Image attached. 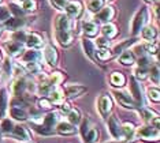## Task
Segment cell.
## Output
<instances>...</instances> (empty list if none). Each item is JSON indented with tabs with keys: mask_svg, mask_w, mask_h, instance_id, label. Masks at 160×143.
Masks as SVG:
<instances>
[{
	"mask_svg": "<svg viewBox=\"0 0 160 143\" xmlns=\"http://www.w3.org/2000/svg\"><path fill=\"white\" fill-rule=\"evenodd\" d=\"M10 15H11L10 10L4 6H0V22H6L10 18Z\"/></svg>",
	"mask_w": 160,
	"mask_h": 143,
	"instance_id": "cell-47",
	"label": "cell"
},
{
	"mask_svg": "<svg viewBox=\"0 0 160 143\" xmlns=\"http://www.w3.org/2000/svg\"><path fill=\"white\" fill-rule=\"evenodd\" d=\"M82 48H83V50H85V53L88 55L93 61L97 60V57H96V45H94L90 40L83 38L82 40Z\"/></svg>",
	"mask_w": 160,
	"mask_h": 143,
	"instance_id": "cell-20",
	"label": "cell"
},
{
	"mask_svg": "<svg viewBox=\"0 0 160 143\" xmlns=\"http://www.w3.org/2000/svg\"><path fill=\"white\" fill-rule=\"evenodd\" d=\"M85 91H86V87L82 85H70L63 90V93L66 94L64 97L67 98H77L79 95H82Z\"/></svg>",
	"mask_w": 160,
	"mask_h": 143,
	"instance_id": "cell-14",
	"label": "cell"
},
{
	"mask_svg": "<svg viewBox=\"0 0 160 143\" xmlns=\"http://www.w3.org/2000/svg\"><path fill=\"white\" fill-rule=\"evenodd\" d=\"M114 17H115V8L111 6H104L103 8L96 14V19L100 22H104V25L110 23V22L114 19Z\"/></svg>",
	"mask_w": 160,
	"mask_h": 143,
	"instance_id": "cell-9",
	"label": "cell"
},
{
	"mask_svg": "<svg viewBox=\"0 0 160 143\" xmlns=\"http://www.w3.org/2000/svg\"><path fill=\"white\" fill-rule=\"evenodd\" d=\"M97 106L103 117H107L108 113L112 111V98L110 94H103L100 95L99 101H97Z\"/></svg>",
	"mask_w": 160,
	"mask_h": 143,
	"instance_id": "cell-7",
	"label": "cell"
},
{
	"mask_svg": "<svg viewBox=\"0 0 160 143\" xmlns=\"http://www.w3.org/2000/svg\"><path fill=\"white\" fill-rule=\"evenodd\" d=\"M67 117H68V123H71L72 126H77V124L81 123V112L78 109H71L70 112L67 113Z\"/></svg>",
	"mask_w": 160,
	"mask_h": 143,
	"instance_id": "cell-32",
	"label": "cell"
},
{
	"mask_svg": "<svg viewBox=\"0 0 160 143\" xmlns=\"http://www.w3.org/2000/svg\"><path fill=\"white\" fill-rule=\"evenodd\" d=\"M118 60H119V63L123 65H132V64H134V61H136V56H134V52H132L130 49H126L119 55Z\"/></svg>",
	"mask_w": 160,
	"mask_h": 143,
	"instance_id": "cell-22",
	"label": "cell"
},
{
	"mask_svg": "<svg viewBox=\"0 0 160 143\" xmlns=\"http://www.w3.org/2000/svg\"><path fill=\"white\" fill-rule=\"evenodd\" d=\"M59 106H60V112H62V113H66V115L72 109V108H71V105L68 104V102H62Z\"/></svg>",
	"mask_w": 160,
	"mask_h": 143,
	"instance_id": "cell-51",
	"label": "cell"
},
{
	"mask_svg": "<svg viewBox=\"0 0 160 143\" xmlns=\"http://www.w3.org/2000/svg\"><path fill=\"white\" fill-rule=\"evenodd\" d=\"M25 68H26V71H29L33 75H37V74L41 72V65H40L38 63H26Z\"/></svg>",
	"mask_w": 160,
	"mask_h": 143,
	"instance_id": "cell-39",
	"label": "cell"
},
{
	"mask_svg": "<svg viewBox=\"0 0 160 143\" xmlns=\"http://www.w3.org/2000/svg\"><path fill=\"white\" fill-rule=\"evenodd\" d=\"M142 48H144V50L145 52H147L149 56H152V55H158V45H156V44H153V45H152V44H147V45H142Z\"/></svg>",
	"mask_w": 160,
	"mask_h": 143,
	"instance_id": "cell-45",
	"label": "cell"
},
{
	"mask_svg": "<svg viewBox=\"0 0 160 143\" xmlns=\"http://www.w3.org/2000/svg\"><path fill=\"white\" fill-rule=\"evenodd\" d=\"M134 136L142 139L145 142H158L160 139V131L153 126H142L137 130V134Z\"/></svg>",
	"mask_w": 160,
	"mask_h": 143,
	"instance_id": "cell-2",
	"label": "cell"
},
{
	"mask_svg": "<svg viewBox=\"0 0 160 143\" xmlns=\"http://www.w3.org/2000/svg\"><path fill=\"white\" fill-rule=\"evenodd\" d=\"M55 131L59 135H63V136H70V135H74L78 132V128H77V126H72V124L68 122H60L56 124Z\"/></svg>",
	"mask_w": 160,
	"mask_h": 143,
	"instance_id": "cell-8",
	"label": "cell"
},
{
	"mask_svg": "<svg viewBox=\"0 0 160 143\" xmlns=\"http://www.w3.org/2000/svg\"><path fill=\"white\" fill-rule=\"evenodd\" d=\"M82 138H83V142L85 143H96L99 141V131H97V128L90 126L88 128V131L82 135Z\"/></svg>",
	"mask_w": 160,
	"mask_h": 143,
	"instance_id": "cell-24",
	"label": "cell"
},
{
	"mask_svg": "<svg viewBox=\"0 0 160 143\" xmlns=\"http://www.w3.org/2000/svg\"><path fill=\"white\" fill-rule=\"evenodd\" d=\"M38 106H40V109H44V111H49V109L53 106V104L48 100V98L42 97L41 100L38 101Z\"/></svg>",
	"mask_w": 160,
	"mask_h": 143,
	"instance_id": "cell-44",
	"label": "cell"
},
{
	"mask_svg": "<svg viewBox=\"0 0 160 143\" xmlns=\"http://www.w3.org/2000/svg\"><path fill=\"white\" fill-rule=\"evenodd\" d=\"M58 124V115L53 112H49L48 115L44 116V119H42V123L41 126L45 128V130H48L49 132L55 134V127Z\"/></svg>",
	"mask_w": 160,
	"mask_h": 143,
	"instance_id": "cell-13",
	"label": "cell"
},
{
	"mask_svg": "<svg viewBox=\"0 0 160 143\" xmlns=\"http://www.w3.org/2000/svg\"><path fill=\"white\" fill-rule=\"evenodd\" d=\"M56 38L62 46H70L72 44V33H71V21L64 14H60L56 18Z\"/></svg>",
	"mask_w": 160,
	"mask_h": 143,
	"instance_id": "cell-1",
	"label": "cell"
},
{
	"mask_svg": "<svg viewBox=\"0 0 160 143\" xmlns=\"http://www.w3.org/2000/svg\"><path fill=\"white\" fill-rule=\"evenodd\" d=\"M26 38H28V33L25 30H17L12 33L11 36V41H15V42H26Z\"/></svg>",
	"mask_w": 160,
	"mask_h": 143,
	"instance_id": "cell-34",
	"label": "cell"
},
{
	"mask_svg": "<svg viewBox=\"0 0 160 143\" xmlns=\"http://www.w3.org/2000/svg\"><path fill=\"white\" fill-rule=\"evenodd\" d=\"M8 135H11V136L15 138L17 141H22V142H29L32 139L30 131H29L25 126H21V124H18V126H14L12 131Z\"/></svg>",
	"mask_w": 160,
	"mask_h": 143,
	"instance_id": "cell-6",
	"label": "cell"
},
{
	"mask_svg": "<svg viewBox=\"0 0 160 143\" xmlns=\"http://www.w3.org/2000/svg\"><path fill=\"white\" fill-rule=\"evenodd\" d=\"M97 45L100 48H108L110 46V40L105 38V37H101V38L97 40Z\"/></svg>",
	"mask_w": 160,
	"mask_h": 143,
	"instance_id": "cell-50",
	"label": "cell"
},
{
	"mask_svg": "<svg viewBox=\"0 0 160 143\" xmlns=\"http://www.w3.org/2000/svg\"><path fill=\"white\" fill-rule=\"evenodd\" d=\"M64 10H66V15L68 18H78L82 14V3L79 0L68 2Z\"/></svg>",
	"mask_w": 160,
	"mask_h": 143,
	"instance_id": "cell-10",
	"label": "cell"
},
{
	"mask_svg": "<svg viewBox=\"0 0 160 143\" xmlns=\"http://www.w3.org/2000/svg\"><path fill=\"white\" fill-rule=\"evenodd\" d=\"M0 82H2V74H0Z\"/></svg>",
	"mask_w": 160,
	"mask_h": 143,
	"instance_id": "cell-53",
	"label": "cell"
},
{
	"mask_svg": "<svg viewBox=\"0 0 160 143\" xmlns=\"http://www.w3.org/2000/svg\"><path fill=\"white\" fill-rule=\"evenodd\" d=\"M40 59H41V53L37 49H29L22 56V60L25 63H38Z\"/></svg>",
	"mask_w": 160,
	"mask_h": 143,
	"instance_id": "cell-21",
	"label": "cell"
},
{
	"mask_svg": "<svg viewBox=\"0 0 160 143\" xmlns=\"http://www.w3.org/2000/svg\"><path fill=\"white\" fill-rule=\"evenodd\" d=\"M0 59H2V56H0Z\"/></svg>",
	"mask_w": 160,
	"mask_h": 143,
	"instance_id": "cell-58",
	"label": "cell"
},
{
	"mask_svg": "<svg viewBox=\"0 0 160 143\" xmlns=\"http://www.w3.org/2000/svg\"><path fill=\"white\" fill-rule=\"evenodd\" d=\"M147 21H148V10L145 8V7H142V8L137 12V15L134 17V19H133V23H132L133 36H137L138 33H141L142 27L145 26V23H147Z\"/></svg>",
	"mask_w": 160,
	"mask_h": 143,
	"instance_id": "cell-3",
	"label": "cell"
},
{
	"mask_svg": "<svg viewBox=\"0 0 160 143\" xmlns=\"http://www.w3.org/2000/svg\"><path fill=\"white\" fill-rule=\"evenodd\" d=\"M134 135H136V127H134L132 123L122 124V139H123V141L133 139Z\"/></svg>",
	"mask_w": 160,
	"mask_h": 143,
	"instance_id": "cell-27",
	"label": "cell"
},
{
	"mask_svg": "<svg viewBox=\"0 0 160 143\" xmlns=\"http://www.w3.org/2000/svg\"><path fill=\"white\" fill-rule=\"evenodd\" d=\"M23 25H25V19H23V18H17V17L8 18V19L4 22V26L8 29V30H12V31L19 30Z\"/></svg>",
	"mask_w": 160,
	"mask_h": 143,
	"instance_id": "cell-18",
	"label": "cell"
},
{
	"mask_svg": "<svg viewBox=\"0 0 160 143\" xmlns=\"http://www.w3.org/2000/svg\"><path fill=\"white\" fill-rule=\"evenodd\" d=\"M101 33H103V36L105 38H108V40H111V38H114L116 37V34H118V29H116V26L114 23H105L103 27H101Z\"/></svg>",
	"mask_w": 160,
	"mask_h": 143,
	"instance_id": "cell-29",
	"label": "cell"
},
{
	"mask_svg": "<svg viewBox=\"0 0 160 143\" xmlns=\"http://www.w3.org/2000/svg\"><path fill=\"white\" fill-rule=\"evenodd\" d=\"M37 8V3H36V0H26V2H23V6H22V10L26 11V12H33Z\"/></svg>",
	"mask_w": 160,
	"mask_h": 143,
	"instance_id": "cell-41",
	"label": "cell"
},
{
	"mask_svg": "<svg viewBox=\"0 0 160 143\" xmlns=\"http://www.w3.org/2000/svg\"><path fill=\"white\" fill-rule=\"evenodd\" d=\"M4 71L8 75H11V72H12V63H11V60H10L8 57L4 60Z\"/></svg>",
	"mask_w": 160,
	"mask_h": 143,
	"instance_id": "cell-49",
	"label": "cell"
},
{
	"mask_svg": "<svg viewBox=\"0 0 160 143\" xmlns=\"http://www.w3.org/2000/svg\"><path fill=\"white\" fill-rule=\"evenodd\" d=\"M82 30L88 37H94V36H97V33H99V25H97L96 22H92V21L83 22Z\"/></svg>",
	"mask_w": 160,
	"mask_h": 143,
	"instance_id": "cell-19",
	"label": "cell"
},
{
	"mask_svg": "<svg viewBox=\"0 0 160 143\" xmlns=\"http://www.w3.org/2000/svg\"><path fill=\"white\" fill-rule=\"evenodd\" d=\"M151 65H152V61H151V59H149L148 56H142V57L138 59V65L137 67L148 68V67H151Z\"/></svg>",
	"mask_w": 160,
	"mask_h": 143,
	"instance_id": "cell-48",
	"label": "cell"
},
{
	"mask_svg": "<svg viewBox=\"0 0 160 143\" xmlns=\"http://www.w3.org/2000/svg\"><path fill=\"white\" fill-rule=\"evenodd\" d=\"M148 74H151V79L155 85H159V64H153L151 65V69H149Z\"/></svg>",
	"mask_w": 160,
	"mask_h": 143,
	"instance_id": "cell-38",
	"label": "cell"
},
{
	"mask_svg": "<svg viewBox=\"0 0 160 143\" xmlns=\"http://www.w3.org/2000/svg\"><path fill=\"white\" fill-rule=\"evenodd\" d=\"M26 45L30 48V49H38V48H41L42 46L41 36L37 34V33H29L28 38H26Z\"/></svg>",
	"mask_w": 160,
	"mask_h": 143,
	"instance_id": "cell-16",
	"label": "cell"
},
{
	"mask_svg": "<svg viewBox=\"0 0 160 143\" xmlns=\"http://www.w3.org/2000/svg\"><path fill=\"white\" fill-rule=\"evenodd\" d=\"M28 89V82L25 78H18L15 82H14V86H12V91L15 94V97H21V95H25V91Z\"/></svg>",
	"mask_w": 160,
	"mask_h": 143,
	"instance_id": "cell-17",
	"label": "cell"
},
{
	"mask_svg": "<svg viewBox=\"0 0 160 143\" xmlns=\"http://www.w3.org/2000/svg\"><path fill=\"white\" fill-rule=\"evenodd\" d=\"M110 82L114 87H123L126 85V76L123 75L122 72L115 71V72H112L110 76Z\"/></svg>",
	"mask_w": 160,
	"mask_h": 143,
	"instance_id": "cell-26",
	"label": "cell"
},
{
	"mask_svg": "<svg viewBox=\"0 0 160 143\" xmlns=\"http://www.w3.org/2000/svg\"><path fill=\"white\" fill-rule=\"evenodd\" d=\"M105 143H125V142H122V141H111V142H105Z\"/></svg>",
	"mask_w": 160,
	"mask_h": 143,
	"instance_id": "cell-52",
	"label": "cell"
},
{
	"mask_svg": "<svg viewBox=\"0 0 160 143\" xmlns=\"http://www.w3.org/2000/svg\"><path fill=\"white\" fill-rule=\"evenodd\" d=\"M148 98L153 102L160 101V90L159 87H149L148 89Z\"/></svg>",
	"mask_w": 160,
	"mask_h": 143,
	"instance_id": "cell-37",
	"label": "cell"
},
{
	"mask_svg": "<svg viewBox=\"0 0 160 143\" xmlns=\"http://www.w3.org/2000/svg\"><path fill=\"white\" fill-rule=\"evenodd\" d=\"M10 115H11L12 119L18 120V122H25V120H28V112L22 108L12 106V108L10 109Z\"/></svg>",
	"mask_w": 160,
	"mask_h": 143,
	"instance_id": "cell-30",
	"label": "cell"
},
{
	"mask_svg": "<svg viewBox=\"0 0 160 143\" xmlns=\"http://www.w3.org/2000/svg\"><path fill=\"white\" fill-rule=\"evenodd\" d=\"M148 2H153V0H148Z\"/></svg>",
	"mask_w": 160,
	"mask_h": 143,
	"instance_id": "cell-55",
	"label": "cell"
},
{
	"mask_svg": "<svg viewBox=\"0 0 160 143\" xmlns=\"http://www.w3.org/2000/svg\"><path fill=\"white\" fill-rule=\"evenodd\" d=\"M7 106H8V94H7V89H0V116L2 117L6 116Z\"/></svg>",
	"mask_w": 160,
	"mask_h": 143,
	"instance_id": "cell-28",
	"label": "cell"
},
{
	"mask_svg": "<svg viewBox=\"0 0 160 143\" xmlns=\"http://www.w3.org/2000/svg\"><path fill=\"white\" fill-rule=\"evenodd\" d=\"M0 29H2V26H0Z\"/></svg>",
	"mask_w": 160,
	"mask_h": 143,
	"instance_id": "cell-57",
	"label": "cell"
},
{
	"mask_svg": "<svg viewBox=\"0 0 160 143\" xmlns=\"http://www.w3.org/2000/svg\"><path fill=\"white\" fill-rule=\"evenodd\" d=\"M4 48L7 50V53L10 55V56H19L21 53L23 52V45L21 42H15V41H10V42H6L4 44Z\"/></svg>",
	"mask_w": 160,
	"mask_h": 143,
	"instance_id": "cell-15",
	"label": "cell"
},
{
	"mask_svg": "<svg viewBox=\"0 0 160 143\" xmlns=\"http://www.w3.org/2000/svg\"><path fill=\"white\" fill-rule=\"evenodd\" d=\"M134 41H136V38H132V40H126V41H123V42H121V44H118L114 49L111 50L112 52V55H119V53H122L123 50H126L127 48H129L132 44H134Z\"/></svg>",
	"mask_w": 160,
	"mask_h": 143,
	"instance_id": "cell-31",
	"label": "cell"
},
{
	"mask_svg": "<svg viewBox=\"0 0 160 143\" xmlns=\"http://www.w3.org/2000/svg\"><path fill=\"white\" fill-rule=\"evenodd\" d=\"M114 95H115L116 101H118L119 104L123 106V108H127V109H137V108H140V105H138L137 102L134 101V98L132 97V95L125 93V91L115 90L114 91Z\"/></svg>",
	"mask_w": 160,
	"mask_h": 143,
	"instance_id": "cell-4",
	"label": "cell"
},
{
	"mask_svg": "<svg viewBox=\"0 0 160 143\" xmlns=\"http://www.w3.org/2000/svg\"><path fill=\"white\" fill-rule=\"evenodd\" d=\"M148 68H142V67H137L136 69H134V79H145L148 76Z\"/></svg>",
	"mask_w": 160,
	"mask_h": 143,
	"instance_id": "cell-40",
	"label": "cell"
},
{
	"mask_svg": "<svg viewBox=\"0 0 160 143\" xmlns=\"http://www.w3.org/2000/svg\"><path fill=\"white\" fill-rule=\"evenodd\" d=\"M48 95H49L48 100L52 102L53 105H60L62 102L64 101V93H63V90H60V89H55V87H53V89L49 91Z\"/></svg>",
	"mask_w": 160,
	"mask_h": 143,
	"instance_id": "cell-23",
	"label": "cell"
},
{
	"mask_svg": "<svg viewBox=\"0 0 160 143\" xmlns=\"http://www.w3.org/2000/svg\"><path fill=\"white\" fill-rule=\"evenodd\" d=\"M108 131H110L111 136L114 139H116V141H123L122 139V124L115 115H112L110 119H108Z\"/></svg>",
	"mask_w": 160,
	"mask_h": 143,
	"instance_id": "cell-5",
	"label": "cell"
},
{
	"mask_svg": "<svg viewBox=\"0 0 160 143\" xmlns=\"http://www.w3.org/2000/svg\"><path fill=\"white\" fill-rule=\"evenodd\" d=\"M44 59H45L47 63H48L49 65H52V67H55V65L58 64V59H59V56H58V50H56V48L53 45L48 44V45L45 46Z\"/></svg>",
	"mask_w": 160,
	"mask_h": 143,
	"instance_id": "cell-12",
	"label": "cell"
},
{
	"mask_svg": "<svg viewBox=\"0 0 160 143\" xmlns=\"http://www.w3.org/2000/svg\"><path fill=\"white\" fill-rule=\"evenodd\" d=\"M49 2H51V4L53 6V8H56V10L62 11V10L66 8L68 0H49Z\"/></svg>",
	"mask_w": 160,
	"mask_h": 143,
	"instance_id": "cell-43",
	"label": "cell"
},
{
	"mask_svg": "<svg viewBox=\"0 0 160 143\" xmlns=\"http://www.w3.org/2000/svg\"><path fill=\"white\" fill-rule=\"evenodd\" d=\"M141 36L144 40H147L149 42H153L155 38L158 37V29L153 26H144L141 30Z\"/></svg>",
	"mask_w": 160,
	"mask_h": 143,
	"instance_id": "cell-25",
	"label": "cell"
},
{
	"mask_svg": "<svg viewBox=\"0 0 160 143\" xmlns=\"http://www.w3.org/2000/svg\"><path fill=\"white\" fill-rule=\"evenodd\" d=\"M130 95L134 98V101H136L140 106L144 104V101H142V90H141V86L138 85L137 79H134V78L130 79Z\"/></svg>",
	"mask_w": 160,
	"mask_h": 143,
	"instance_id": "cell-11",
	"label": "cell"
},
{
	"mask_svg": "<svg viewBox=\"0 0 160 143\" xmlns=\"http://www.w3.org/2000/svg\"><path fill=\"white\" fill-rule=\"evenodd\" d=\"M99 60H103V61H105V60H110V59L112 57V52L108 48H100L99 50H97V56H96Z\"/></svg>",
	"mask_w": 160,
	"mask_h": 143,
	"instance_id": "cell-35",
	"label": "cell"
},
{
	"mask_svg": "<svg viewBox=\"0 0 160 143\" xmlns=\"http://www.w3.org/2000/svg\"><path fill=\"white\" fill-rule=\"evenodd\" d=\"M19 2H26V0H19Z\"/></svg>",
	"mask_w": 160,
	"mask_h": 143,
	"instance_id": "cell-54",
	"label": "cell"
},
{
	"mask_svg": "<svg viewBox=\"0 0 160 143\" xmlns=\"http://www.w3.org/2000/svg\"><path fill=\"white\" fill-rule=\"evenodd\" d=\"M10 12H14L17 18H22L23 14H25V11L21 8L19 6H17V4H14V3H11V4H10Z\"/></svg>",
	"mask_w": 160,
	"mask_h": 143,
	"instance_id": "cell-46",
	"label": "cell"
},
{
	"mask_svg": "<svg viewBox=\"0 0 160 143\" xmlns=\"http://www.w3.org/2000/svg\"><path fill=\"white\" fill-rule=\"evenodd\" d=\"M25 143H32V142H25Z\"/></svg>",
	"mask_w": 160,
	"mask_h": 143,
	"instance_id": "cell-56",
	"label": "cell"
},
{
	"mask_svg": "<svg viewBox=\"0 0 160 143\" xmlns=\"http://www.w3.org/2000/svg\"><path fill=\"white\" fill-rule=\"evenodd\" d=\"M47 80H48L49 85L56 86L63 80V75H62V72H53V74H51L48 78H47Z\"/></svg>",
	"mask_w": 160,
	"mask_h": 143,
	"instance_id": "cell-36",
	"label": "cell"
},
{
	"mask_svg": "<svg viewBox=\"0 0 160 143\" xmlns=\"http://www.w3.org/2000/svg\"><path fill=\"white\" fill-rule=\"evenodd\" d=\"M12 128H14V123L11 122L10 119H4L3 120V123H2V131L4 134H10L12 131Z\"/></svg>",
	"mask_w": 160,
	"mask_h": 143,
	"instance_id": "cell-42",
	"label": "cell"
},
{
	"mask_svg": "<svg viewBox=\"0 0 160 143\" xmlns=\"http://www.w3.org/2000/svg\"><path fill=\"white\" fill-rule=\"evenodd\" d=\"M103 7H104V0H89V3H88L89 11H92L94 14L99 12Z\"/></svg>",
	"mask_w": 160,
	"mask_h": 143,
	"instance_id": "cell-33",
	"label": "cell"
}]
</instances>
